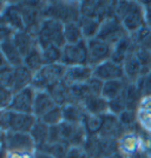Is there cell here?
Masks as SVG:
<instances>
[{
  "instance_id": "6da1fadb",
  "label": "cell",
  "mask_w": 151,
  "mask_h": 158,
  "mask_svg": "<svg viewBox=\"0 0 151 158\" xmlns=\"http://www.w3.org/2000/svg\"><path fill=\"white\" fill-rule=\"evenodd\" d=\"M113 15L129 35L145 26V10L142 1H113Z\"/></svg>"
},
{
  "instance_id": "7a4b0ae2",
  "label": "cell",
  "mask_w": 151,
  "mask_h": 158,
  "mask_svg": "<svg viewBox=\"0 0 151 158\" xmlns=\"http://www.w3.org/2000/svg\"><path fill=\"white\" fill-rule=\"evenodd\" d=\"M36 41L41 50L48 46L63 48L66 45L64 38V24L59 20L45 18L41 21L36 34Z\"/></svg>"
},
{
  "instance_id": "3957f363",
  "label": "cell",
  "mask_w": 151,
  "mask_h": 158,
  "mask_svg": "<svg viewBox=\"0 0 151 158\" xmlns=\"http://www.w3.org/2000/svg\"><path fill=\"white\" fill-rule=\"evenodd\" d=\"M66 66L63 64L44 65L38 72L34 73L32 86L36 91H47L52 86L63 81Z\"/></svg>"
},
{
  "instance_id": "277c9868",
  "label": "cell",
  "mask_w": 151,
  "mask_h": 158,
  "mask_svg": "<svg viewBox=\"0 0 151 158\" xmlns=\"http://www.w3.org/2000/svg\"><path fill=\"white\" fill-rule=\"evenodd\" d=\"M86 158H106L118 152V140L96 136H87L83 145Z\"/></svg>"
},
{
  "instance_id": "5b68a950",
  "label": "cell",
  "mask_w": 151,
  "mask_h": 158,
  "mask_svg": "<svg viewBox=\"0 0 151 158\" xmlns=\"http://www.w3.org/2000/svg\"><path fill=\"white\" fill-rule=\"evenodd\" d=\"M37 118L34 114L20 113L11 110L1 111V129L11 132H24L30 133Z\"/></svg>"
},
{
  "instance_id": "8992f818",
  "label": "cell",
  "mask_w": 151,
  "mask_h": 158,
  "mask_svg": "<svg viewBox=\"0 0 151 158\" xmlns=\"http://www.w3.org/2000/svg\"><path fill=\"white\" fill-rule=\"evenodd\" d=\"M128 35L129 34L124 30V27L122 26L120 21L115 15H112V17H107L106 19L102 21L98 35L96 38L103 40V41L107 43L109 45L113 46Z\"/></svg>"
},
{
  "instance_id": "52a82bcc",
  "label": "cell",
  "mask_w": 151,
  "mask_h": 158,
  "mask_svg": "<svg viewBox=\"0 0 151 158\" xmlns=\"http://www.w3.org/2000/svg\"><path fill=\"white\" fill-rule=\"evenodd\" d=\"M87 40H82L77 44H66L61 48L60 64L64 66L87 65Z\"/></svg>"
},
{
  "instance_id": "ba28073f",
  "label": "cell",
  "mask_w": 151,
  "mask_h": 158,
  "mask_svg": "<svg viewBox=\"0 0 151 158\" xmlns=\"http://www.w3.org/2000/svg\"><path fill=\"white\" fill-rule=\"evenodd\" d=\"M60 140L70 146H83L87 138V132L83 123L63 122L59 124Z\"/></svg>"
},
{
  "instance_id": "9c48e42d",
  "label": "cell",
  "mask_w": 151,
  "mask_h": 158,
  "mask_svg": "<svg viewBox=\"0 0 151 158\" xmlns=\"http://www.w3.org/2000/svg\"><path fill=\"white\" fill-rule=\"evenodd\" d=\"M37 150L30 133L6 131V151L34 153Z\"/></svg>"
},
{
  "instance_id": "30bf717a",
  "label": "cell",
  "mask_w": 151,
  "mask_h": 158,
  "mask_svg": "<svg viewBox=\"0 0 151 158\" xmlns=\"http://www.w3.org/2000/svg\"><path fill=\"white\" fill-rule=\"evenodd\" d=\"M112 46L98 38L87 40V65L91 67L100 65L111 58Z\"/></svg>"
},
{
  "instance_id": "8fae6325",
  "label": "cell",
  "mask_w": 151,
  "mask_h": 158,
  "mask_svg": "<svg viewBox=\"0 0 151 158\" xmlns=\"http://www.w3.org/2000/svg\"><path fill=\"white\" fill-rule=\"evenodd\" d=\"M36 90L32 86H28L26 89L21 90L18 93L13 94L12 102L7 110L20 113H30L33 114V104H34V97H36Z\"/></svg>"
},
{
  "instance_id": "7c38bea8",
  "label": "cell",
  "mask_w": 151,
  "mask_h": 158,
  "mask_svg": "<svg viewBox=\"0 0 151 158\" xmlns=\"http://www.w3.org/2000/svg\"><path fill=\"white\" fill-rule=\"evenodd\" d=\"M93 77L102 80L103 83L111 81V80H118L124 78V70L123 65L109 59L102 63L100 65L93 67Z\"/></svg>"
},
{
  "instance_id": "4fadbf2b",
  "label": "cell",
  "mask_w": 151,
  "mask_h": 158,
  "mask_svg": "<svg viewBox=\"0 0 151 158\" xmlns=\"http://www.w3.org/2000/svg\"><path fill=\"white\" fill-rule=\"evenodd\" d=\"M93 77V67L89 65L66 66L63 81L66 85L74 86L85 84Z\"/></svg>"
},
{
  "instance_id": "5bb4252c",
  "label": "cell",
  "mask_w": 151,
  "mask_h": 158,
  "mask_svg": "<svg viewBox=\"0 0 151 158\" xmlns=\"http://www.w3.org/2000/svg\"><path fill=\"white\" fill-rule=\"evenodd\" d=\"M123 70H124V78L129 83H137L141 77L146 74V70L144 69L141 60L138 59L135 50L132 51L123 63Z\"/></svg>"
},
{
  "instance_id": "9a60e30c",
  "label": "cell",
  "mask_w": 151,
  "mask_h": 158,
  "mask_svg": "<svg viewBox=\"0 0 151 158\" xmlns=\"http://www.w3.org/2000/svg\"><path fill=\"white\" fill-rule=\"evenodd\" d=\"M125 133L123 126L120 125L119 119L117 116L112 113H106L104 116V123L102 126V130L98 133L99 137L109 139L119 140V138Z\"/></svg>"
},
{
  "instance_id": "2e32d148",
  "label": "cell",
  "mask_w": 151,
  "mask_h": 158,
  "mask_svg": "<svg viewBox=\"0 0 151 158\" xmlns=\"http://www.w3.org/2000/svg\"><path fill=\"white\" fill-rule=\"evenodd\" d=\"M56 106H58L51 94L47 91H37L34 97V104H33V114L37 119L44 117L47 112H50Z\"/></svg>"
},
{
  "instance_id": "e0dca14e",
  "label": "cell",
  "mask_w": 151,
  "mask_h": 158,
  "mask_svg": "<svg viewBox=\"0 0 151 158\" xmlns=\"http://www.w3.org/2000/svg\"><path fill=\"white\" fill-rule=\"evenodd\" d=\"M136 116L139 127L151 136V96L142 98L136 110Z\"/></svg>"
},
{
  "instance_id": "ac0fdd59",
  "label": "cell",
  "mask_w": 151,
  "mask_h": 158,
  "mask_svg": "<svg viewBox=\"0 0 151 158\" xmlns=\"http://www.w3.org/2000/svg\"><path fill=\"white\" fill-rule=\"evenodd\" d=\"M34 73L30 71L25 65L13 67V94L31 86Z\"/></svg>"
},
{
  "instance_id": "d6986e66",
  "label": "cell",
  "mask_w": 151,
  "mask_h": 158,
  "mask_svg": "<svg viewBox=\"0 0 151 158\" xmlns=\"http://www.w3.org/2000/svg\"><path fill=\"white\" fill-rule=\"evenodd\" d=\"M12 40L24 58L32 51L33 47L37 45L36 37L27 31H17L12 37Z\"/></svg>"
},
{
  "instance_id": "ffe728a7",
  "label": "cell",
  "mask_w": 151,
  "mask_h": 158,
  "mask_svg": "<svg viewBox=\"0 0 151 158\" xmlns=\"http://www.w3.org/2000/svg\"><path fill=\"white\" fill-rule=\"evenodd\" d=\"M33 142L36 144L37 150H43L48 144V136H50V126L46 125L40 119H37L33 127L30 131Z\"/></svg>"
},
{
  "instance_id": "44dd1931",
  "label": "cell",
  "mask_w": 151,
  "mask_h": 158,
  "mask_svg": "<svg viewBox=\"0 0 151 158\" xmlns=\"http://www.w3.org/2000/svg\"><path fill=\"white\" fill-rule=\"evenodd\" d=\"M0 50L10 66L18 67V66L24 65V57L21 56V53L19 52L18 47L15 46L12 39L6 40L5 43H2L0 45Z\"/></svg>"
},
{
  "instance_id": "7402d4cb",
  "label": "cell",
  "mask_w": 151,
  "mask_h": 158,
  "mask_svg": "<svg viewBox=\"0 0 151 158\" xmlns=\"http://www.w3.org/2000/svg\"><path fill=\"white\" fill-rule=\"evenodd\" d=\"M135 50L133 46V43L131 40V37L128 35L123 39L118 41L116 45L112 46V53H111V58L110 59L118 63L120 65H123L124 60L126 59V57L130 54Z\"/></svg>"
},
{
  "instance_id": "603a6c76",
  "label": "cell",
  "mask_w": 151,
  "mask_h": 158,
  "mask_svg": "<svg viewBox=\"0 0 151 158\" xmlns=\"http://www.w3.org/2000/svg\"><path fill=\"white\" fill-rule=\"evenodd\" d=\"M122 97L124 99L126 110L129 111H136L143 98L136 83H128V85L125 86L124 91L122 93Z\"/></svg>"
},
{
  "instance_id": "cb8c5ba5",
  "label": "cell",
  "mask_w": 151,
  "mask_h": 158,
  "mask_svg": "<svg viewBox=\"0 0 151 158\" xmlns=\"http://www.w3.org/2000/svg\"><path fill=\"white\" fill-rule=\"evenodd\" d=\"M84 109L90 114H106L109 113V102L103 96H92L84 102Z\"/></svg>"
},
{
  "instance_id": "d4e9b609",
  "label": "cell",
  "mask_w": 151,
  "mask_h": 158,
  "mask_svg": "<svg viewBox=\"0 0 151 158\" xmlns=\"http://www.w3.org/2000/svg\"><path fill=\"white\" fill-rule=\"evenodd\" d=\"M63 109V116H64V122L69 123H83L85 118L86 111L84 106L80 104H74V103H69L66 105L61 106Z\"/></svg>"
},
{
  "instance_id": "484cf974",
  "label": "cell",
  "mask_w": 151,
  "mask_h": 158,
  "mask_svg": "<svg viewBox=\"0 0 151 158\" xmlns=\"http://www.w3.org/2000/svg\"><path fill=\"white\" fill-rule=\"evenodd\" d=\"M129 81H126L125 79H118V80H111V81H106L103 85L102 90V96L107 100H113L117 97H119L123 91H124L125 86L128 85Z\"/></svg>"
},
{
  "instance_id": "4316f807",
  "label": "cell",
  "mask_w": 151,
  "mask_h": 158,
  "mask_svg": "<svg viewBox=\"0 0 151 158\" xmlns=\"http://www.w3.org/2000/svg\"><path fill=\"white\" fill-rule=\"evenodd\" d=\"M79 26L82 28L83 37L85 40L93 39L98 35L99 28L102 25V21L96 18H85V17H80L79 19Z\"/></svg>"
},
{
  "instance_id": "83f0119b",
  "label": "cell",
  "mask_w": 151,
  "mask_h": 158,
  "mask_svg": "<svg viewBox=\"0 0 151 158\" xmlns=\"http://www.w3.org/2000/svg\"><path fill=\"white\" fill-rule=\"evenodd\" d=\"M47 92L51 94L54 103L58 106H64L70 103V86L66 85L64 81L52 86L47 90Z\"/></svg>"
},
{
  "instance_id": "f1b7e54d",
  "label": "cell",
  "mask_w": 151,
  "mask_h": 158,
  "mask_svg": "<svg viewBox=\"0 0 151 158\" xmlns=\"http://www.w3.org/2000/svg\"><path fill=\"white\" fill-rule=\"evenodd\" d=\"M24 65L26 66L30 71H32L33 73L38 72L40 69L45 65L44 57H43V51L38 46V44L33 47L32 51L24 58Z\"/></svg>"
},
{
  "instance_id": "f546056e",
  "label": "cell",
  "mask_w": 151,
  "mask_h": 158,
  "mask_svg": "<svg viewBox=\"0 0 151 158\" xmlns=\"http://www.w3.org/2000/svg\"><path fill=\"white\" fill-rule=\"evenodd\" d=\"M104 116L105 114H90L86 112L83 125L87 132V136H96L100 132L104 123Z\"/></svg>"
},
{
  "instance_id": "4dcf8cb0",
  "label": "cell",
  "mask_w": 151,
  "mask_h": 158,
  "mask_svg": "<svg viewBox=\"0 0 151 158\" xmlns=\"http://www.w3.org/2000/svg\"><path fill=\"white\" fill-rule=\"evenodd\" d=\"M64 38L66 44H77L82 40H85L79 23H67L64 25Z\"/></svg>"
},
{
  "instance_id": "1f68e13d",
  "label": "cell",
  "mask_w": 151,
  "mask_h": 158,
  "mask_svg": "<svg viewBox=\"0 0 151 158\" xmlns=\"http://www.w3.org/2000/svg\"><path fill=\"white\" fill-rule=\"evenodd\" d=\"M133 46L139 48H146L151 51V31L146 26L130 35Z\"/></svg>"
},
{
  "instance_id": "d6a6232c",
  "label": "cell",
  "mask_w": 151,
  "mask_h": 158,
  "mask_svg": "<svg viewBox=\"0 0 151 158\" xmlns=\"http://www.w3.org/2000/svg\"><path fill=\"white\" fill-rule=\"evenodd\" d=\"M40 120L44 122L46 125L48 126H56L61 124L64 122V116H63L61 106H56L50 112H47L44 117H41Z\"/></svg>"
},
{
  "instance_id": "836d02e7",
  "label": "cell",
  "mask_w": 151,
  "mask_h": 158,
  "mask_svg": "<svg viewBox=\"0 0 151 158\" xmlns=\"http://www.w3.org/2000/svg\"><path fill=\"white\" fill-rule=\"evenodd\" d=\"M43 57L45 65L50 64H60L61 60V48L57 46H48L46 48H43Z\"/></svg>"
},
{
  "instance_id": "e575fe53",
  "label": "cell",
  "mask_w": 151,
  "mask_h": 158,
  "mask_svg": "<svg viewBox=\"0 0 151 158\" xmlns=\"http://www.w3.org/2000/svg\"><path fill=\"white\" fill-rule=\"evenodd\" d=\"M70 145H67L66 143L59 142V143H54V144H47L40 151H45L48 155H51L53 158H64L66 155V152L69 150Z\"/></svg>"
},
{
  "instance_id": "d590c367",
  "label": "cell",
  "mask_w": 151,
  "mask_h": 158,
  "mask_svg": "<svg viewBox=\"0 0 151 158\" xmlns=\"http://www.w3.org/2000/svg\"><path fill=\"white\" fill-rule=\"evenodd\" d=\"M0 84L4 87L8 89L10 91L13 90V67L12 66H7L2 71H0Z\"/></svg>"
},
{
  "instance_id": "8d00e7d4",
  "label": "cell",
  "mask_w": 151,
  "mask_h": 158,
  "mask_svg": "<svg viewBox=\"0 0 151 158\" xmlns=\"http://www.w3.org/2000/svg\"><path fill=\"white\" fill-rule=\"evenodd\" d=\"M136 84L143 97L151 96V71L144 74L143 77H141Z\"/></svg>"
},
{
  "instance_id": "74e56055",
  "label": "cell",
  "mask_w": 151,
  "mask_h": 158,
  "mask_svg": "<svg viewBox=\"0 0 151 158\" xmlns=\"http://www.w3.org/2000/svg\"><path fill=\"white\" fill-rule=\"evenodd\" d=\"M13 98V92L0 84V111L7 110Z\"/></svg>"
},
{
  "instance_id": "f35d334b",
  "label": "cell",
  "mask_w": 151,
  "mask_h": 158,
  "mask_svg": "<svg viewBox=\"0 0 151 158\" xmlns=\"http://www.w3.org/2000/svg\"><path fill=\"white\" fill-rule=\"evenodd\" d=\"M15 32L17 31L10 26L5 20H0V45L5 43L6 40L12 39Z\"/></svg>"
},
{
  "instance_id": "ab89813d",
  "label": "cell",
  "mask_w": 151,
  "mask_h": 158,
  "mask_svg": "<svg viewBox=\"0 0 151 158\" xmlns=\"http://www.w3.org/2000/svg\"><path fill=\"white\" fill-rule=\"evenodd\" d=\"M64 158H86L83 146H70Z\"/></svg>"
},
{
  "instance_id": "60d3db41",
  "label": "cell",
  "mask_w": 151,
  "mask_h": 158,
  "mask_svg": "<svg viewBox=\"0 0 151 158\" xmlns=\"http://www.w3.org/2000/svg\"><path fill=\"white\" fill-rule=\"evenodd\" d=\"M145 10V26L151 31V1H142Z\"/></svg>"
},
{
  "instance_id": "b9f144b4",
  "label": "cell",
  "mask_w": 151,
  "mask_h": 158,
  "mask_svg": "<svg viewBox=\"0 0 151 158\" xmlns=\"http://www.w3.org/2000/svg\"><path fill=\"white\" fill-rule=\"evenodd\" d=\"M6 152V131L0 127V158H5Z\"/></svg>"
},
{
  "instance_id": "7bdbcfd3",
  "label": "cell",
  "mask_w": 151,
  "mask_h": 158,
  "mask_svg": "<svg viewBox=\"0 0 151 158\" xmlns=\"http://www.w3.org/2000/svg\"><path fill=\"white\" fill-rule=\"evenodd\" d=\"M34 153H21V152H6L5 158H33Z\"/></svg>"
},
{
  "instance_id": "ee69618b",
  "label": "cell",
  "mask_w": 151,
  "mask_h": 158,
  "mask_svg": "<svg viewBox=\"0 0 151 158\" xmlns=\"http://www.w3.org/2000/svg\"><path fill=\"white\" fill-rule=\"evenodd\" d=\"M33 158H53L51 155H48L47 152L45 151H40V150H36L34 155H33Z\"/></svg>"
},
{
  "instance_id": "f6af8a7d",
  "label": "cell",
  "mask_w": 151,
  "mask_h": 158,
  "mask_svg": "<svg viewBox=\"0 0 151 158\" xmlns=\"http://www.w3.org/2000/svg\"><path fill=\"white\" fill-rule=\"evenodd\" d=\"M7 66H10L8 64H7L6 59H5V57H4V54H2V52H1V50H0V71H2L5 67H7Z\"/></svg>"
},
{
  "instance_id": "bcb514c9",
  "label": "cell",
  "mask_w": 151,
  "mask_h": 158,
  "mask_svg": "<svg viewBox=\"0 0 151 158\" xmlns=\"http://www.w3.org/2000/svg\"><path fill=\"white\" fill-rule=\"evenodd\" d=\"M133 158H151V152L143 151L141 152V153H138L137 156H135Z\"/></svg>"
},
{
  "instance_id": "7dc6e473",
  "label": "cell",
  "mask_w": 151,
  "mask_h": 158,
  "mask_svg": "<svg viewBox=\"0 0 151 158\" xmlns=\"http://www.w3.org/2000/svg\"><path fill=\"white\" fill-rule=\"evenodd\" d=\"M106 158H125L120 152H116V153H113V155H111V156H109V157Z\"/></svg>"
},
{
  "instance_id": "c3c4849f",
  "label": "cell",
  "mask_w": 151,
  "mask_h": 158,
  "mask_svg": "<svg viewBox=\"0 0 151 158\" xmlns=\"http://www.w3.org/2000/svg\"><path fill=\"white\" fill-rule=\"evenodd\" d=\"M7 2H5V1H0V12H2V11H6L7 10Z\"/></svg>"
},
{
  "instance_id": "681fc988",
  "label": "cell",
  "mask_w": 151,
  "mask_h": 158,
  "mask_svg": "<svg viewBox=\"0 0 151 158\" xmlns=\"http://www.w3.org/2000/svg\"><path fill=\"white\" fill-rule=\"evenodd\" d=\"M0 127H1V111H0Z\"/></svg>"
}]
</instances>
